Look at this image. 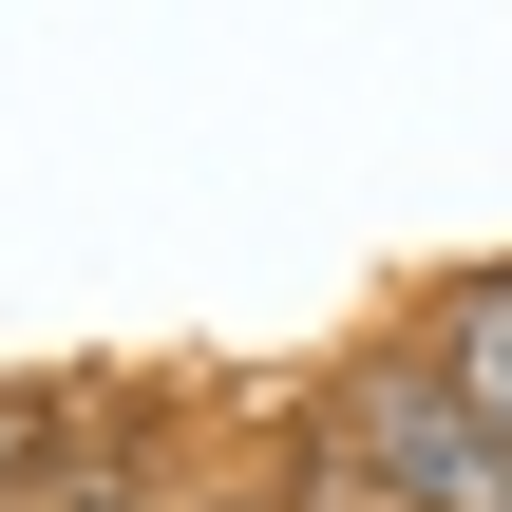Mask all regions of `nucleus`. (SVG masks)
Wrapping results in <instances>:
<instances>
[{
  "label": "nucleus",
  "mask_w": 512,
  "mask_h": 512,
  "mask_svg": "<svg viewBox=\"0 0 512 512\" xmlns=\"http://www.w3.org/2000/svg\"><path fill=\"white\" fill-rule=\"evenodd\" d=\"M228 512H285V494H228Z\"/></svg>",
  "instance_id": "nucleus-4"
},
{
  "label": "nucleus",
  "mask_w": 512,
  "mask_h": 512,
  "mask_svg": "<svg viewBox=\"0 0 512 512\" xmlns=\"http://www.w3.org/2000/svg\"><path fill=\"white\" fill-rule=\"evenodd\" d=\"M437 380H456V399L512 437V266H475V285L437 304Z\"/></svg>",
  "instance_id": "nucleus-2"
},
{
  "label": "nucleus",
  "mask_w": 512,
  "mask_h": 512,
  "mask_svg": "<svg viewBox=\"0 0 512 512\" xmlns=\"http://www.w3.org/2000/svg\"><path fill=\"white\" fill-rule=\"evenodd\" d=\"M323 456H342V475H380V494H418V512H512V437L437 380V361H361Z\"/></svg>",
  "instance_id": "nucleus-1"
},
{
  "label": "nucleus",
  "mask_w": 512,
  "mask_h": 512,
  "mask_svg": "<svg viewBox=\"0 0 512 512\" xmlns=\"http://www.w3.org/2000/svg\"><path fill=\"white\" fill-rule=\"evenodd\" d=\"M285 512H418V494H380V475H342V456H323V475H304Z\"/></svg>",
  "instance_id": "nucleus-3"
}]
</instances>
